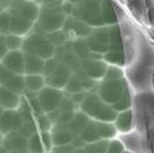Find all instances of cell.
<instances>
[{
	"instance_id": "ee69618b",
	"label": "cell",
	"mask_w": 154,
	"mask_h": 153,
	"mask_svg": "<svg viewBox=\"0 0 154 153\" xmlns=\"http://www.w3.org/2000/svg\"><path fill=\"white\" fill-rule=\"evenodd\" d=\"M13 75L14 74L10 72L9 69H7L2 64H0V85H4Z\"/></svg>"
},
{
	"instance_id": "7bdbcfd3",
	"label": "cell",
	"mask_w": 154,
	"mask_h": 153,
	"mask_svg": "<svg viewBox=\"0 0 154 153\" xmlns=\"http://www.w3.org/2000/svg\"><path fill=\"white\" fill-rule=\"evenodd\" d=\"M74 148L70 143L69 144H63V145H56L52 146L51 148V153H72Z\"/></svg>"
},
{
	"instance_id": "f1b7e54d",
	"label": "cell",
	"mask_w": 154,
	"mask_h": 153,
	"mask_svg": "<svg viewBox=\"0 0 154 153\" xmlns=\"http://www.w3.org/2000/svg\"><path fill=\"white\" fill-rule=\"evenodd\" d=\"M117 115H118V112H116L111 105H106L100 111V114L96 116L95 120L96 121H103V123H112V121H115Z\"/></svg>"
},
{
	"instance_id": "5bb4252c",
	"label": "cell",
	"mask_w": 154,
	"mask_h": 153,
	"mask_svg": "<svg viewBox=\"0 0 154 153\" xmlns=\"http://www.w3.org/2000/svg\"><path fill=\"white\" fill-rule=\"evenodd\" d=\"M20 98L18 94L0 86V107L4 110H16L20 103Z\"/></svg>"
},
{
	"instance_id": "ab89813d",
	"label": "cell",
	"mask_w": 154,
	"mask_h": 153,
	"mask_svg": "<svg viewBox=\"0 0 154 153\" xmlns=\"http://www.w3.org/2000/svg\"><path fill=\"white\" fill-rule=\"evenodd\" d=\"M125 152V148H124V145L118 139H113L109 142V145H108V148H106V153H122Z\"/></svg>"
},
{
	"instance_id": "7a4b0ae2",
	"label": "cell",
	"mask_w": 154,
	"mask_h": 153,
	"mask_svg": "<svg viewBox=\"0 0 154 153\" xmlns=\"http://www.w3.org/2000/svg\"><path fill=\"white\" fill-rule=\"evenodd\" d=\"M65 22V14L60 7H47L41 10L38 17V26L42 33H50L60 30Z\"/></svg>"
},
{
	"instance_id": "4dcf8cb0",
	"label": "cell",
	"mask_w": 154,
	"mask_h": 153,
	"mask_svg": "<svg viewBox=\"0 0 154 153\" xmlns=\"http://www.w3.org/2000/svg\"><path fill=\"white\" fill-rule=\"evenodd\" d=\"M16 111L18 112V115L20 116V118L23 121H29V120H34L33 112L32 109L29 105V101L26 100H20L18 108L16 109Z\"/></svg>"
},
{
	"instance_id": "5b68a950",
	"label": "cell",
	"mask_w": 154,
	"mask_h": 153,
	"mask_svg": "<svg viewBox=\"0 0 154 153\" xmlns=\"http://www.w3.org/2000/svg\"><path fill=\"white\" fill-rule=\"evenodd\" d=\"M38 8L32 1L29 0H11L9 6L10 16H19L33 22L38 18Z\"/></svg>"
},
{
	"instance_id": "cb8c5ba5",
	"label": "cell",
	"mask_w": 154,
	"mask_h": 153,
	"mask_svg": "<svg viewBox=\"0 0 154 153\" xmlns=\"http://www.w3.org/2000/svg\"><path fill=\"white\" fill-rule=\"evenodd\" d=\"M79 136L84 139V142L85 143H93V142H96V141H99L100 139V136L97 134V130H96V127H95V123L91 120L88 125H87L85 128L82 130V133L79 134Z\"/></svg>"
},
{
	"instance_id": "c3c4849f",
	"label": "cell",
	"mask_w": 154,
	"mask_h": 153,
	"mask_svg": "<svg viewBox=\"0 0 154 153\" xmlns=\"http://www.w3.org/2000/svg\"><path fill=\"white\" fill-rule=\"evenodd\" d=\"M10 2L11 0H0V7L4 9V8H9Z\"/></svg>"
},
{
	"instance_id": "6f0895ef",
	"label": "cell",
	"mask_w": 154,
	"mask_h": 153,
	"mask_svg": "<svg viewBox=\"0 0 154 153\" xmlns=\"http://www.w3.org/2000/svg\"><path fill=\"white\" fill-rule=\"evenodd\" d=\"M70 1H72H72H75V2H76V1H79V0H70Z\"/></svg>"
},
{
	"instance_id": "ac0fdd59",
	"label": "cell",
	"mask_w": 154,
	"mask_h": 153,
	"mask_svg": "<svg viewBox=\"0 0 154 153\" xmlns=\"http://www.w3.org/2000/svg\"><path fill=\"white\" fill-rule=\"evenodd\" d=\"M115 123V127L117 130L122 132V133H126V132L130 130L131 124H133V114H131V110L128 109V110L121 111L119 115H117Z\"/></svg>"
},
{
	"instance_id": "4316f807",
	"label": "cell",
	"mask_w": 154,
	"mask_h": 153,
	"mask_svg": "<svg viewBox=\"0 0 154 153\" xmlns=\"http://www.w3.org/2000/svg\"><path fill=\"white\" fill-rule=\"evenodd\" d=\"M108 139H99L93 143H87L84 146V150L86 153H106V148L109 145Z\"/></svg>"
},
{
	"instance_id": "7c38bea8",
	"label": "cell",
	"mask_w": 154,
	"mask_h": 153,
	"mask_svg": "<svg viewBox=\"0 0 154 153\" xmlns=\"http://www.w3.org/2000/svg\"><path fill=\"white\" fill-rule=\"evenodd\" d=\"M51 139H52L53 146L56 145H63V144H69L72 139V134L68 129L66 125H58L54 124L52 128L50 129Z\"/></svg>"
},
{
	"instance_id": "484cf974",
	"label": "cell",
	"mask_w": 154,
	"mask_h": 153,
	"mask_svg": "<svg viewBox=\"0 0 154 153\" xmlns=\"http://www.w3.org/2000/svg\"><path fill=\"white\" fill-rule=\"evenodd\" d=\"M45 39L48 40L49 42L52 44L54 48H59L63 45L66 41H67V35L63 31H54V32H50V33H47V36Z\"/></svg>"
},
{
	"instance_id": "681fc988",
	"label": "cell",
	"mask_w": 154,
	"mask_h": 153,
	"mask_svg": "<svg viewBox=\"0 0 154 153\" xmlns=\"http://www.w3.org/2000/svg\"><path fill=\"white\" fill-rule=\"evenodd\" d=\"M72 153H86V152H85V150L83 148H74Z\"/></svg>"
},
{
	"instance_id": "4fadbf2b",
	"label": "cell",
	"mask_w": 154,
	"mask_h": 153,
	"mask_svg": "<svg viewBox=\"0 0 154 153\" xmlns=\"http://www.w3.org/2000/svg\"><path fill=\"white\" fill-rule=\"evenodd\" d=\"M1 145L6 148V151L8 153L11 151H17V150H26L27 139L19 136L16 132H14V133H9L4 136Z\"/></svg>"
},
{
	"instance_id": "1f68e13d",
	"label": "cell",
	"mask_w": 154,
	"mask_h": 153,
	"mask_svg": "<svg viewBox=\"0 0 154 153\" xmlns=\"http://www.w3.org/2000/svg\"><path fill=\"white\" fill-rule=\"evenodd\" d=\"M88 38L93 39V40H95V41L102 43V44L108 45V42H109V27H100V29L94 30L88 35Z\"/></svg>"
},
{
	"instance_id": "680465c9",
	"label": "cell",
	"mask_w": 154,
	"mask_h": 153,
	"mask_svg": "<svg viewBox=\"0 0 154 153\" xmlns=\"http://www.w3.org/2000/svg\"><path fill=\"white\" fill-rule=\"evenodd\" d=\"M0 13H2V8L1 7H0Z\"/></svg>"
},
{
	"instance_id": "d6986e66",
	"label": "cell",
	"mask_w": 154,
	"mask_h": 153,
	"mask_svg": "<svg viewBox=\"0 0 154 153\" xmlns=\"http://www.w3.org/2000/svg\"><path fill=\"white\" fill-rule=\"evenodd\" d=\"M100 14L104 22V24H115L117 23V16L111 0H102L101 7H100Z\"/></svg>"
},
{
	"instance_id": "6da1fadb",
	"label": "cell",
	"mask_w": 154,
	"mask_h": 153,
	"mask_svg": "<svg viewBox=\"0 0 154 153\" xmlns=\"http://www.w3.org/2000/svg\"><path fill=\"white\" fill-rule=\"evenodd\" d=\"M22 50L24 53L36 56L42 60L52 58L56 52V48L43 36V34L38 33L31 34L25 39L22 43Z\"/></svg>"
},
{
	"instance_id": "e575fe53",
	"label": "cell",
	"mask_w": 154,
	"mask_h": 153,
	"mask_svg": "<svg viewBox=\"0 0 154 153\" xmlns=\"http://www.w3.org/2000/svg\"><path fill=\"white\" fill-rule=\"evenodd\" d=\"M103 59L106 62H110L113 65H124V61H125L122 51H108L104 53Z\"/></svg>"
},
{
	"instance_id": "7402d4cb",
	"label": "cell",
	"mask_w": 154,
	"mask_h": 153,
	"mask_svg": "<svg viewBox=\"0 0 154 153\" xmlns=\"http://www.w3.org/2000/svg\"><path fill=\"white\" fill-rule=\"evenodd\" d=\"M25 91L36 92L44 87V78L42 75H26L24 77Z\"/></svg>"
},
{
	"instance_id": "f907efd6",
	"label": "cell",
	"mask_w": 154,
	"mask_h": 153,
	"mask_svg": "<svg viewBox=\"0 0 154 153\" xmlns=\"http://www.w3.org/2000/svg\"><path fill=\"white\" fill-rule=\"evenodd\" d=\"M9 153H29V151H27V148L26 150H17V151H11V152Z\"/></svg>"
},
{
	"instance_id": "9a60e30c",
	"label": "cell",
	"mask_w": 154,
	"mask_h": 153,
	"mask_svg": "<svg viewBox=\"0 0 154 153\" xmlns=\"http://www.w3.org/2000/svg\"><path fill=\"white\" fill-rule=\"evenodd\" d=\"M32 29V22L19 16H10L9 34L15 35H24Z\"/></svg>"
},
{
	"instance_id": "f5cc1de1",
	"label": "cell",
	"mask_w": 154,
	"mask_h": 153,
	"mask_svg": "<svg viewBox=\"0 0 154 153\" xmlns=\"http://www.w3.org/2000/svg\"><path fill=\"white\" fill-rule=\"evenodd\" d=\"M0 153H8L7 151H6V148L0 144Z\"/></svg>"
},
{
	"instance_id": "91938a15",
	"label": "cell",
	"mask_w": 154,
	"mask_h": 153,
	"mask_svg": "<svg viewBox=\"0 0 154 153\" xmlns=\"http://www.w3.org/2000/svg\"><path fill=\"white\" fill-rule=\"evenodd\" d=\"M122 153H128V152H122Z\"/></svg>"
},
{
	"instance_id": "8fae6325",
	"label": "cell",
	"mask_w": 154,
	"mask_h": 153,
	"mask_svg": "<svg viewBox=\"0 0 154 153\" xmlns=\"http://www.w3.org/2000/svg\"><path fill=\"white\" fill-rule=\"evenodd\" d=\"M106 105V103L99 98L96 94H88L85 96V99L81 103V111L84 112L90 118L95 119L96 116L100 114L102 108Z\"/></svg>"
},
{
	"instance_id": "52a82bcc",
	"label": "cell",
	"mask_w": 154,
	"mask_h": 153,
	"mask_svg": "<svg viewBox=\"0 0 154 153\" xmlns=\"http://www.w3.org/2000/svg\"><path fill=\"white\" fill-rule=\"evenodd\" d=\"M23 123L24 121L16 110H5L0 116V133L5 136L9 133L17 132Z\"/></svg>"
},
{
	"instance_id": "f546056e",
	"label": "cell",
	"mask_w": 154,
	"mask_h": 153,
	"mask_svg": "<svg viewBox=\"0 0 154 153\" xmlns=\"http://www.w3.org/2000/svg\"><path fill=\"white\" fill-rule=\"evenodd\" d=\"M27 151L29 153H44V148L38 133L27 139Z\"/></svg>"
},
{
	"instance_id": "d590c367",
	"label": "cell",
	"mask_w": 154,
	"mask_h": 153,
	"mask_svg": "<svg viewBox=\"0 0 154 153\" xmlns=\"http://www.w3.org/2000/svg\"><path fill=\"white\" fill-rule=\"evenodd\" d=\"M65 89H66V91L69 92L70 94H72V93H76V92L84 91L83 85H82V82H81V80H79V78H78L75 74L70 76V78H69L68 83L66 84V86H65Z\"/></svg>"
},
{
	"instance_id": "74e56055",
	"label": "cell",
	"mask_w": 154,
	"mask_h": 153,
	"mask_svg": "<svg viewBox=\"0 0 154 153\" xmlns=\"http://www.w3.org/2000/svg\"><path fill=\"white\" fill-rule=\"evenodd\" d=\"M10 15L9 13H0V33L8 35L9 34Z\"/></svg>"
},
{
	"instance_id": "b9f144b4",
	"label": "cell",
	"mask_w": 154,
	"mask_h": 153,
	"mask_svg": "<svg viewBox=\"0 0 154 153\" xmlns=\"http://www.w3.org/2000/svg\"><path fill=\"white\" fill-rule=\"evenodd\" d=\"M40 139H41V142H42V145H43L44 150H47V151L50 152V151H51V148H52V146H53L50 132H41Z\"/></svg>"
},
{
	"instance_id": "60d3db41",
	"label": "cell",
	"mask_w": 154,
	"mask_h": 153,
	"mask_svg": "<svg viewBox=\"0 0 154 153\" xmlns=\"http://www.w3.org/2000/svg\"><path fill=\"white\" fill-rule=\"evenodd\" d=\"M104 77L106 80H120L122 77V70L117 67H109L106 68Z\"/></svg>"
},
{
	"instance_id": "44dd1931",
	"label": "cell",
	"mask_w": 154,
	"mask_h": 153,
	"mask_svg": "<svg viewBox=\"0 0 154 153\" xmlns=\"http://www.w3.org/2000/svg\"><path fill=\"white\" fill-rule=\"evenodd\" d=\"M108 51H122L120 30H119V26H117V25L112 26V27H109Z\"/></svg>"
},
{
	"instance_id": "277c9868",
	"label": "cell",
	"mask_w": 154,
	"mask_h": 153,
	"mask_svg": "<svg viewBox=\"0 0 154 153\" xmlns=\"http://www.w3.org/2000/svg\"><path fill=\"white\" fill-rule=\"evenodd\" d=\"M63 98V93L60 90L53 89L50 86L43 87L38 92V100L43 114H49L56 110L60 105Z\"/></svg>"
},
{
	"instance_id": "816d5d0a",
	"label": "cell",
	"mask_w": 154,
	"mask_h": 153,
	"mask_svg": "<svg viewBox=\"0 0 154 153\" xmlns=\"http://www.w3.org/2000/svg\"><path fill=\"white\" fill-rule=\"evenodd\" d=\"M56 1H60V0H43V2L45 4H54Z\"/></svg>"
},
{
	"instance_id": "11a10c76",
	"label": "cell",
	"mask_w": 154,
	"mask_h": 153,
	"mask_svg": "<svg viewBox=\"0 0 154 153\" xmlns=\"http://www.w3.org/2000/svg\"><path fill=\"white\" fill-rule=\"evenodd\" d=\"M2 139H4V135L0 133V144L2 143Z\"/></svg>"
},
{
	"instance_id": "3957f363",
	"label": "cell",
	"mask_w": 154,
	"mask_h": 153,
	"mask_svg": "<svg viewBox=\"0 0 154 153\" xmlns=\"http://www.w3.org/2000/svg\"><path fill=\"white\" fill-rule=\"evenodd\" d=\"M127 90L126 82L120 80H104L99 86V98L106 105H112L124 95Z\"/></svg>"
},
{
	"instance_id": "8d00e7d4",
	"label": "cell",
	"mask_w": 154,
	"mask_h": 153,
	"mask_svg": "<svg viewBox=\"0 0 154 153\" xmlns=\"http://www.w3.org/2000/svg\"><path fill=\"white\" fill-rule=\"evenodd\" d=\"M35 124L38 126V128L41 132H50V129L52 128V123L48 118L47 114H42L40 116H36V121Z\"/></svg>"
},
{
	"instance_id": "ba28073f",
	"label": "cell",
	"mask_w": 154,
	"mask_h": 153,
	"mask_svg": "<svg viewBox=\"0 0 154 153\" xmlns=\"http://www.w3.org/2000/svg\"><path fill=\"white\" fill-rule=\"evenodd\" d=\"M102 0H79L78 6L72 11L79 19L84 22H88L91 18L96 17L100 14V7H101Z\"/></svg>"
},
{
	"instance_id": "603a6c76",
	"label": "cell",
	"mask_w": 154,
	"mask_h": 153,
	"mask_svg": "<svg viewBox=\"0 0 154 153\" xmlns=\"http://www.w3.org/2000/svg\"><path fill=\"white\" fill-rule=\"evenodd\" d=\"M95 123V127L97 130V134L100 136L101 139H109L115 137L117 129H116L115 125L111 123H103V121H94Z\"/></svg>"
},
{
	"instance_id": "30bf717a",
	"label": "cell",
	"mask_w": 154,
	"mask_h": 153,
	"mask_svg": "<svg viewBox=\"0 0 154 153\" xmlns=\"http://www.w3.org/2000/svg\"><path fill=\"white\" fill-rule=\"evenodd\" d=\"M1 64L13 74L22 75L24 74V52L19 50L10 51L4 57Z\"/></svg>"
},
{
	"instance_id": "83f0119b",
	"label": "cell",
	"mask_w": 154,
	"mask_h": 153,
	"mask_svg": "<svg viewBox=\"0 0 154 153\" xmlns=\"http://www.w3.org/2000/svg\"><path fill=\"white\" fill-rule=\"evenodd\" d=\"M19 136L24 137V139H29L32 135L38 133V126L35 124V120H29V121H24L22 127L16 132Z\"/></svg>"
},
{
	"instance_id": "ffe728a7",
	"label": "cell",
	"mask_w": 154,
	"mask_h": 153,
	"mask_svg": "<svg viewBox=\"0 0 154 153\" xmlns=\"http://www.w3.org/2000/svg\"><path fill=\"white\" fill-rule=\"evenodd\" d=\"M4 87L9 90V91L14 92L16 94H20L25 91V81L23 75H18V74H14L10 77L8 81L4 84Z\"/></svg>"
},
{
	"instance_id": "bcb514c9",
	"label": "cell",
	"mask_w": 154,
	"mask_h": 153,
	"mask_svg": "<svg viewBox=\"0 0 154 153\" xmlns=\"http://www.w3.org/2000/svg\"><path fill=\"white\" fill-rule=\"evenodd\" d=\"M85 93H84V91H81V92H76V93H72V95H70V100L72 101V103L75 105V103H77V105H81L83 102V100L85 99Z\"/></svg>"
},
{
	"instance_id": "2e32d148",
	"label": "cell",
	"mask_w": 154,
	"mask_h": 153,
	"mask_svg": "<svg viewBox=\"0 0 154 153\" xmlns=\"http://www.w3.org/2000/svg\"><path fill=\"white\" fill-rule=\"evenodd\" d=\"M91 121V118L86 116L84 112L82 111H78V112H75L74 116H72V120L69 121L68 124V129L70 130V133L74 135H79L82 133V130L85 127H86L88 123Z\"/></svg>"
},
{
	"instance_id": "9f6ffc18",
	"label": "cell",
	"mask_w": 154,
	"mask_h": 153,
	"mask_svg": "<svg viewBox=\"0 0 154 153\" xmlns=\"http://www.w3.org/2000/svg\"><path fill=\"white\" fill-rule=\"evenodd\" d=\"M4 109H2V108H1V107H0V116H1V114H2V112H4Z\"/></svg>"
},
{
	"instance_id": "e0dca14e",
	"label": "cell",
	"mask_w": 154,
	"mask_h": 153,
	"mask_svg": "<svg viewBox=\"0 0 154 153\" xmlns=\"http://www.w3.org/2000/svg\"><path fill=\"white\" fill-rule=\"evenodd\" d=\"M43 61L36 56L24 53V73L27 75H40L42 73Z\"/></svg>"
},
{
	"instance_id": "f35d334b",
	"label": "cell",
	"mask_w": 154,
	"mask_h": 153,
	"mask_svg": "<svg viewBox=\"0 0 154 153\" xmlns=\"http://www.w3.org/2000/svg\"><path fill=\"white\" fill-rule=\"evenodd\" d=\"M59 62L56 60V59H53V58H49L47 60H44L43 61V67H42V75L47 77L49 76L51 73L54 72V69L57 67V65Z\"/></svg>"
},
{
	"instance_id": "8992f818",
	"label": "cell",
	"mask_w": 154,
	"mask_h": 153,
	"mask_svg": "<svg viewBox=\"0 0 154 153\" xmlns=\"http://www.w3.org/2000/svg\"><path fill=\"white\" fill-rule=\"evenodd\" d=\"M72 75V70L66 65L59 62L57 65V67H56V69H54V72L51 73L49 76L45 77L44 82L50 87L57 89V90H61V89H63L66 86V84L68 83Z\"/></svg>"
},
{
	"instance_id": "d4e9b609",
	"label": "cell",
	"mask_w": 154,
	"mask_h": 153,
	"mask_svg": "<svg viewBox=\"0 0 154 153\" xmlns=\"http://www.w3.org/2000/svg\"><path fill=\"white\" fill-rule=\"evenodd\" d=\"M72 51L81 60L87 59L90 57V49L87 47V43L85 40H77L72 44Z\"/></svg>"
},
{
	"instance_id": "7dc6e473",
	"label": "cell",
	"mask_w": 154,
	"mask_h": 153,
	"mask_svg": "<svg viewBox=\"0 0 154 153\" xmlns=\"http://www.w3.org/2000/svg\"><path fill=\"white\" fill-rule=\"evenodd\" d=\"M7 53H8V49L5 43V36L0 35V60H2Z\"/></svg>"
},
{
	"instance_id": "f6af8a7d",
	"label": "cell",
	"mask_w": 154,
	"mask_h": 153,
	"mask_svg": "<svg viewBox=\"0 0 154 153\" xmlns=\"http://www.w3.org/2000/svg\"><path fill=\"white\" fill-rule=\"evenodd\" d=\"M70 144L72 145L74 148H83L86 145V143L84 142V139H83L79 135H74L72 141H70Z\"/></svg>"
},
{
	"instance_id": "d6a6232c",
	"label": "cell",
	"mask_w": 154,
	"mask_h": 153,
	"mask_svg": "<svg viewBox=\"0 0 154 153\" xmlns=\"http://www.w3.org/2000/svg\"><path fill=\"white\" fill-rule=\"evenodd\" d=\"M130 103H131V100H130V94L128 90H126L124 95L121 96L119 100L116 102L115 105H112V109L116 111V112H119V111H125L128 110L130 108Z\"/></svg>"
},
{
	"instance_id": "db71d44e",
	"label": "cell",
	"mask_w": 154,
	"mask_h": 153,
	"mask_svg": "<svg viewBox=\"0 0 154 153\" xmlns=\"http://www.w3.org/2000/svg\"><path fill=\"white\" fill-rule=\"evenodd\" d=\"M152 11H153L152 9L149 10V22H151V23H152V20H153V18H152Z\"/></svg>"
},
{
	"instance_id": "836d02e7",
	"label": "cell",
	"mask_w": 154,
	"mask_h": 153,
	"mask_svg": "<svg viewBox=\"0 0 154 153\" xmlns=\"http://www.w3.org/2000/svg\"><path fill=\"white\" fill-rule=\"evenodd\" d=\"M5 43L7 45V49L10 51H16L22 48V43L23 40L18 35H15V34H8L5 36Z\"/></svg>"
},
{
	"instance_id": "9c48e42d",
	"label": "cell",
	"mask_w": 154,
	"mask_h": 153,
	"mask_svg": "<svg viewBox=\"0 0 154 153\" xmlns=\"http://www.w3.org/2000/svg\"><path fill=\"white\" fill-rule=\"evenodd\" d=\"M106 65L101 60L87 58L81 62V69L92 80H100L104 77L106 72Z\"/></svg>"
}]
</instances>
